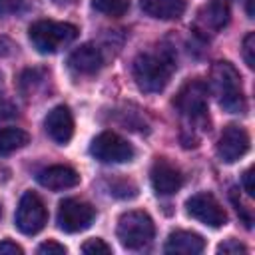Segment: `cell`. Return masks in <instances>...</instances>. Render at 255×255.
Returning a JSON list of instances; mask_svg holds the SVG:
<instances>
[{"label":"cell","mask_w":255,"mask_h":255,"mask_svg":"<svg viewBox=\"0 0 255 255\" xmlns=\"http://www.w3.org/2000/svg\"><path fill=\"white\" fill-rule=\"evenodd\" d=\"M4 253H10V255H22L24 249H22L20 245H16L14 241L4 239V241H0V255H4Z\"/></svg>","instance_id":"cell-27"},{"label":"cell","mask_w":255,"mask_h":255,"mask_svg":"<svg viewBox=\"0 0 255 255\" xmlns=\"http://www.w3.org/2000/svg\"><path fill=\"white\" fill-rule=\"evenodd\" d=\"M24 6V0H0V16L14 14Z\"/></svg>","instance_id":"cell-25"},{"label":"cell","mask_w":255,"mask_h":255,"mask_svg":"<svg viewBox=\"0 0 255 255\" xmlns=\"http://www.w3.org/2000/svg\"><path fill=\"white\" fill-rule=\"evenodd\" d=\"M38 253H40V255H52V253L62 255V253H66V247L60 245V243H56V241H46V243H42V245L38 247Z\"/></svg>","instance_id":"cell-24"},{"label":"cell","mask_w":255,"mask_h":255,"mask_svg":"<svg viewBox=\"0 0 255 255\" xmlns=\"http://www.w3.org/2000/svg\"><path fill=\"white\" fill-rule=\"evenodd\" d=\"M44 128L56 143H62V145L68 143L74 135V118H72L70 108L56 106L54 110H50L44 120Z\"/></svg>","instance_id":"cell-12"},{"label":"cell","mask_w":255,"mask_h":255,"mask_svg":"<svg viewBox=\"0 0 255 255\" xmlns=\"http://www.w3.org/2000/svg\"><path fill=\"white\" fill-rule=\"evenodd\" d=\"M36 179L42 187L52 189V191H60V189L76 187L80 183V173L70 165H50V167L42 169L36 175Z\"/></svg>","instance_id":"cell-13"},{"label":"cell","mask_w":255,"mask_h":255,"mask_svg":"<svg viewBox=\"0 0 255 255\" xmlns=\"http://www.w3.org/2000/svg\"><path fill=\"white\" fill-rule=\"evenodd\" d=\"M247 16H249V18L255 16V12H253V0H247Z\"/></svg>","instance_id":"cell-31"},{"label":"cell","mask_w":255,"mask_h":255,"mask_svg":"<svg viewBox=\"0 0 255 255\" xmlns=\"http://www.w3.org/2000/svg\"><path fill=\"white\" fill-rule=\"evenodd\" d=\"M30 141V135L20 128L0 129V155H10L12 151L24 147Z\"/></svg>","instance_id":"cell-18"},{"label":"cell","mask_w":255,"mask_h":255,"mask_svg":"<svg viewBox=\"0 0 255 255\" xmlns=\"http://www.w3.org/2000/svg\"><path fill=\"white\" fill-rule=\"evenodd\" d=\"M0 217H2V203H0Z\"/></svg>","instance_id":"cell-33"},{"label":"cell","mask_w":255,"mask_h":255,"mask_svg":"<svg viewBox=\"0 0 255 255\" xmlns=\"http://www.w3.org/2000/svg\"><path fill=\"white\" fill-rule=\"evenodd\" d=\"M185 209H187V213H189L193 219H197V221H201V223H205V225H209V227H221V225L227 223V213H225V209H223L221 203H219L211 193H207V191H201V193L191 195V197L185 201Z\"/></svg>","instance_id":"cell-9"},{"label":"cell","mask_w":255,"mask_h":255,"mask_svg":"<svg viewBox=\"0 0 255 255\" xmlns=\"http://www.w3.org/2000/svg\"><path fill=\"white\" fill-rule=\"evenodd\" d=\"M203 249H205V239L193 231H173L163 247L165 253H185V255H197Z\"/></svg>","instance_id":"cell-16"},{"label":"cell","mask_w":255,"mask_h":255,"mask_svg":"<svg viewBox=\"0 0 255 255\" xmlns=\"http://www.w3.org/2000/svg\"><path fill=\"white\" fill-rule=\"evenodd\" d=\"M229 22V6L221 0H213L199 8L197 12V28L201 32H219Z\"/></svg>","instance_id":"cell-14"},{"label":"cell","mask_w":255,"mask_h":255,"mask_svg":"<svg viewBox=\"0 0 255 255\" xmlns=\"http://www.w3.org/2000/svg\"><path fill=\"white\" fill-rule=\"evenodd\" d=\"M12 116H16V108H14L12 104H8V102H2V100H0V120L12 118Z\"/></svg>","instance_id":"cell-30"},{"label":"cell","mask_w":255,"mask_h":255,"mask_svg":"<svg viewBox=\"0 0 255 255\" xmlns=\"http://www.w3.org/2000/svg\"><path fill=\"white\" fill-rule=\"evenodd\" d=\"M217 98V104L229 114L245 112V96L241 88V76L229 62H215L209 74V88Z\"/></svg>","instance_id":"cell-2"},{"label":"cell","mask_w":255,"mask_h":255,"mask_svg":"<svg viewBox=\"0 0 255 255\" xmlns=\"http://www.w3.org/2000/svg\"><path fill=\"white\" fill-rule=\"evenodd\" d=\"M243 60L249 68L255 66V32H249L245 38H243Z\"/></svg>","instance_id":"cell-22"},{"label":"cell","mask_w":255,"mask_h":255,"mask_svg":"<svg viewBox=\"0 0 255 255\" xmlns=\"http://www.w3.org/2000/svg\"><path fill=\"white\" fill-rule=\"evenodd\" d=\"M90 153L102 163H126L133 159L135 149L122 135L114 131H102L92 139Z\"/></svg>","instance_id":"cell-6"},{"label":"cell","mask_w":255,"mask_h":255,"mask_svg":"<svg viewBox=\"0 0 255 255\" xmlns=\"http://www.w3.org/2000/svg\"><path fill=\"white\" fill-rule=\"evenodd\" d=\"M0 92H2V76H0ZM0 100H2V96H0Z\"/></svg>","instance_id":"cell-32"},{"label":"cell","mask_w":255,"mask_h":255,"mask_svg":"<svg viewBox=\"0 0 255 255\" xmlns=\"http://www.w3.org/2000/svg\"><path fill=\"white\" fill-rule=\"evenodd\" d=\"M14 50H16V44H14L10 38L0 36V56H2V58H4V56H10Z\"/></svg>","instance_id":"cell-29"},{"label":"cell","mask_w":255,"mask_h":255,"mask_svg":"<svg viewBox=\"0 0 255 255\" xmlns=\"http://www.w3.org/2000/svg\"><path fill=\"white\" fill-rule=\"evenodd\" d=\"M155 227L145 211H128L118 221V239L126 249H143L151 243Z\"/></svg>","instance_id":"cell-5"},{"label":"cell","mask_w":255,"mask_h":255,"mask_svg":"<svg viewBox=\"0 0 255 255\" xmlns=\"http://www.w3.org/2000/svg\"><path fill=\"white\" fill-rule=\"evenodd\" d=\"M175 70V58L169 48L143 52L133 60V80L145 94H157L167 84Z\"/></svg>","instance_id":"cell-1"},{"label":"cell","mask_w":255,"mask_h":255,"mask_svg":"<svg viewBox=\"0 0 255 255\" xmlns=\"http://www.w3.org/2000/svg\"><path fill=\"white\" fill-rule=\"evenodd\" d=\"M249 249L243 245V243H239L237 239H227V241H223V243H219L217 245V253H247Z\"/></svg>","instance_id":"cell-23"},{"label":"cell","mask_w":255,"mask_h":255,"mask_svg":"<svg viewBox=\"0 0 255 255\" xmlns=\"http://www.w3.org/2000/svg\"><path fill=\"white\" fill-rule=\"evenodd\" d=\"M241 183H243L245 193L253 197V195H255V187H253V167L245 169V173H243V177H241Z\"/></svg>","instance_id":"cell-28"},{"label":"cell","mask_w":255,"mask_h":255,"mask_svg":"<svg viewBox=\"0 0 255 255\" xmlns=\"http://www.w3.org/2000/svg\"><path fill=\"white\" fill-rule=\"evenodd\" d=\"M207 86L199 80L187 82L177 92L173 106L189 126L207 129Z\"/></svg>","instance_id":"cell-4"},{"label":"cell","mask_w":255,"mask_h":255,"mask_svg":"<svg viewBox=\"0 0 255 255\" xmlns=\"http://www.w3.org/2000/svg\"><path fill=\"white\" fill-rule=\"evenodd\" d=\"M82 253L86 255H110L112 253V247L104 241V239H88L84 245H82Z\"/></svg>","instance_id":"cell-21"},{"label":"cell","mask_w":255,"mask_h":255,"mask_svg":"<svg viewBox=\"0 0 255 255\" xmlns=\"http://www.w3.org/2000/svg\"><path fill=\"white\" fill-rule=\"evenodd\" d=\"M141 10L151 18L177 20L185 12V0H139Z\"/></svg>","instance_id":"cell-17"},{"label":"cell","mask_w":255,"mask_h":255,"mask_svg":"<svg viewBox=\"0 0 255 255\" xmlns=\"http://www.w3.org/2000/svg\"><path fill=\"white\" fill-rule=\"evenodd\" d=\"M229 195H231V201H233V205H235V209H237V213H239V215L243 217V221H245V225H247V227H251V215H249V213L245 211V205H243V203H241V199L237 197V193H235V189H231V193H229Z\"/></svg>","instance_id":"cell-26"},{"label":"cell","mask_w":255,"mask_h":255,"mask_svg":"<svg viewBox=\"0 0 255 255\" xmlns=\"http://www.w3.org/2000/svg\"><path fill=\"white\" fill-rule=\"evenodd\" d=\"M249 143H251V139H249L247 129L237 126V124H231L219 135L217 157L221 161H225V163H233V161L241 159L249 151Z\"/></svg>","instance_id":"cell-10"},{"label":"cell","mask_w":255,"mask_h":255,"mask_svg":"<svg viewBox=\"0 0 255 255\" xmlns=\"http://www.w3.org/2000/svg\"><path fill=\"white\" fill-rule=\"evenodd\" d=\"M110 193L120 199H131L137 195V185L129 179H114L110 183Z\"/></svg>","instance_id":"cell-20"},{"label":"cell","mask_w":255,"mask_h":255,"mask_svg":"<svg viewBox=\"0 0 255 255\" xmlns=\"http://www.w3.org/2000/svg\"><path fill=\"white\" fill-rule=\"evenodd\" d=\"M14 221L18 231H22L24 235H36L38 231H42L48 221V211L40 195H36L34 191H26L20 197Z\"/></svg>","instance_id":"cell-7"},{"label":"cell","mask_w":255,"mask_h":255,"mask_svg":"<svg viewBox=\"0 0 255 255\" xmlns=\"http://www.w3.org/2000/svg\"><path fill=\"white\" fill-rule=\"evenodd\" d=\"M28 34H30V42L40 54H54L76 40L78 28L68 22L38 20L30 26Z\"/></svg>","instance_id":"cell-3"},{"label":"cell","mask_w":255,"mask_h":255,"mask_svg":"<svg viewBox=\"0 0 255 255\" xmlns=\"http://www.w3.org/2000/svg\"><path fill=\"white\" fill-rule=\"evenodd\" d=\"M149 179H151V187L157 195H171V193L179 191L181 185H183L181 171L165 159H157L153 163Z\"/></svg>","instance_id":"cell-11"},{"label":"cell","mask_w":255,"mask_h":255,"mask_svg":"<svg viewBox=\"0 0 255 255\" xmlns=\"http://www.w3.org/2000/svg\"><path fill=\"white\" fill-rule=\"evenodd\" d=\"M68 64L78 74H96L104 66V56H102V50L98 46L82 44L80 48H76L70 54Z\"/></svg>","instance_id":"cell-15"},{"label":"cell","mask_w":255,"mask_h":255,"mask_svg":"<svg viewBox=\"0 0 255 255\" xmlns=\"http://www.w3.org/2000/svg\"><path fill=\"white\" fill-rule=\"evenodd\" d=\"M92 6L106 16L120 18L129 10V0H92Z\"/></svg>","instance_id":"cell-19"},{"label":"cell","mask_w":255,"mask_h":255,"mask_svg":"<svg viewBox=\"0 0 255 255\" xmlns=\"http://www.w3.org/2000/svg\"><path fill=\"white\" fill-rule=\"evenodd\" d=\"M96 209L78 199H64L58 207V227L66 233H80L92 225Z\"/></svg>","instance_id":"cell-8"}]
</instances>
